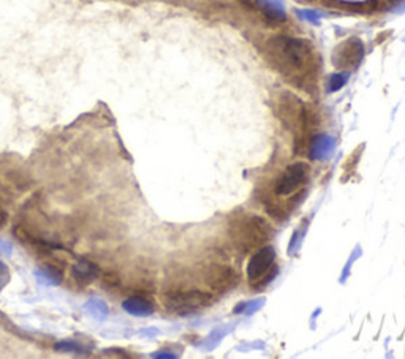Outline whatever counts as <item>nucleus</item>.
Listing matches in <instances>:
<instances>
[{
	"mask_svg": "<svg viewBox=\"0 0 405 359\" xmlns=\"http://www.w3.org/2000/svg\"><path fill=\"white\" fill-rule=\"evenodd\" d=\"M10 282V269L5 263L0 261V290Z\"/></svg>",
	"mask_w": 405,
	"mask_h": 359,
	"instance_id": "11",
	"label": "nucleus"
},
{
	"mask_svg": "<svg viewBox=\"0 0 405 359\" xmlns=\"http://www.w3.org/2000/svg\"><path fill=\"white\" fill-rule=\"evenodd\" d=\"M276 253L270 246H265L254 252V257L250 258L247 265V277L252 288L261 290L266 287L276 276Z\"/></svg>",
	"mask_w": 405,
	"mask_h": 359,
	"instance_id": "6",
	"label": "nucleus"
},
{
	"mask_svg": "<svg viewBox=\"0 0 405 359\" xmlns=\"http://www.w3.org/2000/svg\"><path fill=\"white\" fill-rule=\"evenodd\" d=\"M124 309L131 315H149L154 307H152L151 303H147L146 299L130 298L124 303Z\"/></svg>",
	"mask_w": 405,
	"mask_h": 359,
	"instance_id": "9",
	"label": "nucleus"
},
{
	"mask_svg": "<svg viewBox=\"0 0 405 359\" xmlns=\"http://www.w3.org/2000/svg\"><path fill=\"white\" fill-rule=\"evenodd\" d=\"M201 279L209 293H223L234 288L239 283V272L230 263V258L223 252H211L209 258L203 260Z\"/></svg>",
	"mask_w": 405,
	"mask_h": 359,
	"instance_id": "4",
	"label": "nucleus"
},
{
	"mask_svg": "<svg viewBox=\"0 0 405 359\" xmlns=\"http://www.w3.org/2000/svg\"><path fill=\"white\" fill-rule=\"evenodd\" d=\"M265 54L272 68L299 87L314 86L317 76V61L312 45L307 41L278 35L265 45Z\"/></svg>",
	"mask_w": 405,
	"mask_h": 359,
	"instance_id": "1",
	"label": "nucleus"
},
{
	"mask_svg": "<svg viewBox=\"0 0 405 359\" xmlns=\"http://www.w3.org/2000/svg\"><path fill=\"white\" fill-rule=\"evenodd\" d=\"M98 266L94 265L91 261H80L73 268V277H75L76 282H80L81 285L92 283L98 277Z\"/></svg>",
	"mask_w": 405,
	"mask_h": 359,
	"instance_id": "8",
	"label": "nucleus"
},
{
	"mask_svg": "<svg viewBox=\"0 0 405 359\" xmlns=\"http://www.w3.org/2000/svg\"><path fill=\"white\" fill-rule=\"evenodd\" d=\"M276 114L283 127L293 135L294 154L306 157L310 146H312V138L318 127V120L314 118L306 105L290 92H283L277 98Z\"/></svg>",
	"mask_w": 405,
	"mask_h": 359,
	"instance_id": "2",
	"label": "nucleus"
},
{
	"mask_svg": "<svg viewBox=\"0 0 405 359\" xmlns=\"http://www.w3.org/2000/svg\"><path fill=\"white\" fill-rule=\"evenodd\" d=\"M227 237L234 252L247 255L267 246L272 237V228L260 215L238 214L228 221Z\"/></svg>",
	"mask_w": 405,
	"mask_h": 359,
	"instance_id": "3",
	"label": "nucleus"
},
{
	"mask_svg": "<svg viewBox=\"0 0 405 359\" xmlns=\"http://www.w3.org/2000/svg\"><path fill=\"white\" fill-rule=\"evenodd\" d=\"M57 351H67V353H87V350L81 345H75L73 342H61L56 345Z\"/></svg>",
	"mask_w": 405,
	"mask_h": 359,
	"instance_id": "10",
	"label": "nucleus"
},
{
	"mask_svg": "<svg viewBox=\"0 0 405 359\" xmlns=\"http://www.w3.org/2000/svg\"><path fill=\"white\" fill-rule=\"evenodd\" d=\"M362 43L356 39L345 40L334 51V65L339 70H355L362 61Z\"/></svg>",
	"mask_w": 405,
	"mask_h": 359,
	"instance_id": "7",
	"label": "nucleus"
},
{
	"mask_svg": "<svg viewBox=\"0 0 405 359\" xmlns=\"http://www.w3.org/2000/svg\"><path fill=\"white\" fill-rule=\"evenodd\" d=\"M166 309L177 315H188L208 307L212 303V293L201 288H181L173 290L163 301Z\"/></svg>",
	"mask_w": 405,
	"mask_h": 359,
	"instance_id": "5",
	"label": "nucleus"
}]
</instances>
